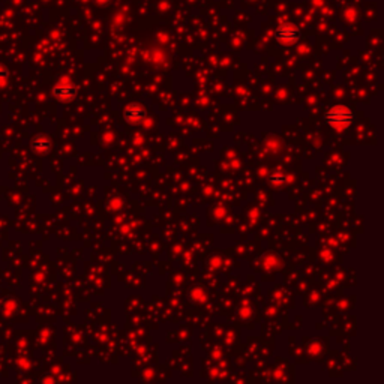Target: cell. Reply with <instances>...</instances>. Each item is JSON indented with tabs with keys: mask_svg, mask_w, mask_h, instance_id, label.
I'll use <instances>...</instances> for the list:
<instances>
[{
	"mask_svg": "<svg viewBox=\"0 0 384 384\" xmlns=\"http://www.w3.org/2000/svg\"><path fill=\"white\" fill-rule=\"evenodd\" d=\"M95 2H98V3H101V5H105V3L110 2V0H95Z\"/></svg>",
	"mask_w": 384,
	"mask_h": 384,
	"instance_id": "8",
	"label": "cell"
},
{
	"mask_svg": "<svg viewBox=\"0 0 384 384\" xmlns=\"http://www.w3.org/2000/svg\"><path fill=\"white\" fill-rule=\"evenodd\" d=\"M53 95L60 102H69L77 96V87L72 83H59L53 87Z\"/></svg>",
	"mask_w": 384,
	"mask_h": 384,
	"instance_id": "3",
	"label": "cell"
},
{
	"mask_svg": "<svg viewBox=\"0 0 384 384\" xmlns=\"http://www.w3.org/2000/svg\"><path fill=\"white\" fill-rule=\"evenodd\" d=\"M32 149L35 152H38V153H45V152H48L51 149V141L45 135L38 134L32 140Z\"/></svg>",
	"mask_w": 384,
	"mask_h": 384,
	"instance_id": "5",
	"label": "cell"
},
{
	"mask_svg": "<svg viewBox=\"0 0 384 384\" xmlns=\"http://www.w3.org/2000/svg\"><path fill=\"white\" fill-rule=\"evenodd\" d=\"M123 117L128 123H132V125H138L141 123V120L146 117V111L140 107H129L125 110L123 113Z\"/></svg>",
	"mask_w": 384,
	"mask_h": 384,
	"instance_id": "4",
	"label": "cell"
},
{
	"mask_svg": "<svg viewBox=\"0 0 384 384\" xmlns=\"http://www.w3.org/2000/svg\"><path fill=\"white\" fill-rule=\"evenodd\" d=\"M326 122L336 131H342L345 128H348L353 122H354V113L344 105H336L332 107L330 110L326 111L324 114Z\"/></svg>",
	"mask_w": 384,
	"mask_h": 384,
	"instance_id": "1",
	"label": "cell"
},
{
	"mask_svg": "<svg viewBox=\"0 0 384 384\" xmlns=\"http://www.w3.org/2000/svg\"><path fill=\"white\" fill-rule=\"evenodd\" d=\"M269 182L273 183V185H282L287 182V174L282 173V171H275L273 174L269 176Z\"/></svg>",
	"mask_w": 384,
	"mask_h": 384,
	"instance_id": "6",
	"label": "cell"
},
{
	"mask_svg": "<svg viewBox=\"0 0 384 384\" xmlns=\"http://www.w3.org/2000/svg\"><path fill=\"white\" fill-rule=\"evenodd\" d=\"M6 77H8V71H6L2 65H0V81L5 80Z\"/></svg>",
	"mask_w": 384,
	"mask_h": 384,
	"instance_id": "7",
	"label": "cell"
},
{
	"mask_svg": "<svg viewBox=\"0 0 384 384\" xmlns=\"http://www.w3.org/2000/svg\"><path fill=\"white\" fill-rule=\"evenodd\" d=\"M275 38L278 42H281L284 45H291L300 39V32L297 27H294L291 24H282L275 32Z\"/></svg>",
	"mask_w": 384,
	"mask_h": 384,
	"instance_id": "2",
	"label": "cell"
}]
</instances>
